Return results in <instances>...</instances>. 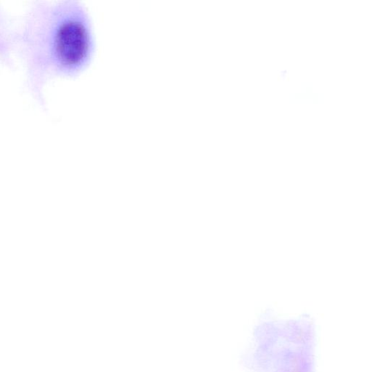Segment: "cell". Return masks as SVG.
<instances>
[{"label":"cell","mask_w":372,"mask_h":372,"mask_svg":"<svg viewBox=\"0 0 372 372\" xmlns=\"http://www.w3.org/2000/svg\"><path fill=\"white\" fill-rule=\"evenodd\" d=\"M254 344L251 365L257 371H313V332L308 319L263 322Z\"/></svg>","instance_id":"cell-1"},{"label":"cell","mask_w":372,"mask_h":372,"mask_svg":"<svg viewBox=\"0 0 372 372\" xmlns=\"http://www.w3.org/2000/svg\"><path fill=\"white\" fill-rule=\"evenodd\" d=\"M58 12L53 38L55 60L62 73L77 75L95 59L94 22L87 7L77 0L63 3Z\"/></svg>","instance_id":"cell-2"}]
</instances>
